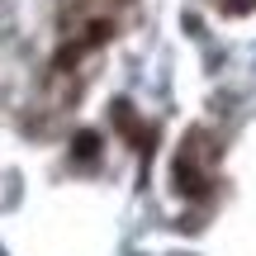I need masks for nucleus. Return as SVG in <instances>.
<instances>
[{"label":"nucleus","mask_w":256,"mask_h":256,"mask_svg":"<svg viewBox=\"0 0 256 256\" xmlns=\"http://www.w3.org/2000/svg\"><path fill=\"white\" fill-rule=\"evenodd\" d=\"M176 190H180V194H190V200H200V194H209V180H204V171H200V166H194V162H185V156H180V162H176Z\"/></svg>","instance_id":"obj_1"},{"label":"nucleus","mask_w":256,"mask_h":256,"mask_svg":"<svg viewBox=\"0 0 256 256\" xmlns=\"http://www.w3.org/2000/svg\"><path fill=\"white\" fill-rule=\"evenodd\" d=\"M95 152H100V138H95V133H76V142H72L76 162H95Z\"/></svg>","instance_id":"obj_2"},{"label":"nucleus","mask_w":256,"mask_h":256,"mask_svg":"<svg viewBox=\"0 0 256 256\" xmlns=\"http://www.w3.org/2000/svg\"><path fill=\"white\" fill-rule=\"evenodd\" d=\"M223 10H228V14H247V10L256 5V0H218Z\"/></svg>","instance_id":"obj_3"}]
</instances>
